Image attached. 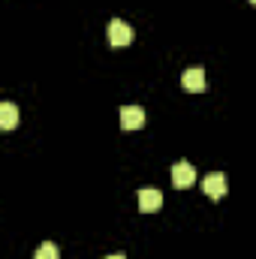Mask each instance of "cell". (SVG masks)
I'll use <instances>...</instances> for the list:
<instances>
[{
    "instance_id": "cell-1",
    "label": "cell",
    "mask_w": 256,
    "mask_h": 259,
    "mask_svg": "<svg viewBox=\"0 0 256 259\" xmlns=\"http://www.w3.org/2000/svg\"><path fill=\"white\" fill-rule=\"evenodd\" d=\"M109 42H112L115 49H121V46H130V42H133V27H130L127 21L115 18V21L109 24Z\"/></svg>"
},
{
    "instance_id": "cell-2",
    "label": "cell",
    "mask_w": 256,
    "mask_h": 259,
    "mask_svg": "<svg viewBox=\"0 0 256 259\" xmlns=\"http://www.w3.org/2000/svg\"><path fill=\"white\" fill-rule=\"evenodd\" d=\"M202 190L208 199H223L226 196V175L223 172H211L202 178Z\"/></svg>"
},
{
    "instance_id": "cell-3",
    "label": "cell",
    "mask_w": 256,
    "mask_h": 259,
    "mask_svg": "<svg viewBox=\"0 0 256 259\" xmlns=\"http://www.w3.org/2000/svg\"><path fill=\"white\" fill-rule=\"evenodd\" d=\"M193 181H196V169H193L190 163H175L172 166V184L178 187V190H184V187H190Z\"/></svg>"
},
{
    "instance_id": "cell-4",
    "label": "cell",
    "mask_w": 256,
    "mask_h": 259,
    "mask_svg": "<svg viewBox=\"0 0 256 259\" xmlns=\"http://www.w3.org/2000/svg\"><path fill=\"white\" fill-rule=\"evenodd\" d=\"M142 124H145V112H142L139 106H124V109H121V127L127 130V133L139 130Z\"/></svg>"
},
{
    "instance_id": "cell-5",
    "label": "cell",
    "mask_w": 256,
    "mask_h": 259,
    "mask_svg": "<svg viewBox=\"0 0 256 259\" xmlns=\"http://www.w3.org/2000/svg\"><path fill=\"white\" fill-rule=\"evenodd\" d=\"M181 84L193 91V94H199V91H205V69L202 66H193V69H184V75H181Z\"/></svg>"
},
{
    "instance_id": "cell-6",
    "label": "cell",
    "mask_w": 256,
    "mask_h": 259,
    "mask_svg": "<svg viewBox=\"0 0 256 259\" xmlns=\"http://www.w3.org/2000/svg\"><path fill=\"white\" fill-rule=\"evenodd\" d=\"M160 205H163V193L160 190H154V187H148V190H139V208L142 211H160Z\"/></svg>"
},
{
    "instance_id": "cell-7",
    "label": "cell",
    "mask_w": 256,
    "mask_h": 259,
    "mask_svg": "<svg viewBox=\"0 0 256 259\" xmlns=\"http://www.w3.org/2000/svg\"><path fill=\"white\" fill-rule=\"evenodd\" d=\"M18 124V109L15 103H0V130L3 133H12Z\"/></svg>"
},
{
    "instance_id": "cell-8",
    "label": "cell",
    "mask_w": 256,
    "mask_h": 259,
    "mask_svg": "<svg viewBox=\"0 0 256 259\" xmlns=\"http://www.w3.org/2000/svg\"><path fill=\"white\" fill-rule=\"evenodd\" d=\"M36 259H61V253H58V247H55L52 241H46V244H39Z\"/></svg>"
},
{
    "instance_id": "cell-9",
    "label": "cell",
    "mask_w": 256,
    "mask_h": 259,
    "mask_svg": "<svg viewBox=\"0 0 256 259\" xmlns=\"http://www.w3.org/2000/svg\"><path fill=\"white\" fill-rule=\"evenodd\" d=\"M109 259H124V256H109Z\"/></svg>"
},
{
    "instance_id": "cell-10",
    "label": "cell",
    "mask_w": 256,
    "mask_h": 259,
    "mask_svg": "<svg viewBox=\"0 0 256 259\" xmlns=\"http://www.w3.org/2000/svg\"><path fill=\"white\" fill-rule=\"evenodd\" d=\"M250 3H256V0H250Z\"/></svg>"
}]
</instances>
